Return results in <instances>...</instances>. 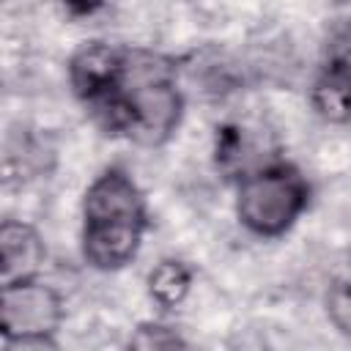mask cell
Segmentation results:
<instances>
[{"instance_id": "277c9868", "label": "cell", "mask_w": 351, "mask_h": 351, "mask_svg": "<svg viewBox=\"0 0 351 351\" xmlns=\"http://www.w3.org/2000/svg\"><path fill=\"white\" fill-rule=\"evenodd\" d=\"M66 307L60 293L38 277L3 282L0 288V335L3 340L25 335H55Z\"/></svg>"}, {"instance_id": "9c48e42d", "label": "cell", "mask_w": 351, "mask_h": 351, "mask_svg": "<svg viewBox=\"0 0 351 351\" xmlns=\"http://www.w3.org/2000/svg\"><path fill=\"white\" fill-rule=\"evenodd\" d=\"M184 346L186 340L162 321H143L134 326L129 337V348H140V351H170V348H184Z\"/></svg>"}, {"instance_id": "3957f363", "label": "cell", "mask_w": 351, "mask_h": 351, "mask_svg": "<svg viewBox=\"0 0 351 351\" xmlns=\"http://www.w3.org/2000/svg\"><path fill=\"white\" fill-rule=\"evenodd\" d=\"M310 206L307 178L288 162H266L236 184V219L258 239L285 236Z\"/></svg>"}, {"instance_id": "5bb4252c", "label": "cell", "mask_w": 351, "mask_h": 351, "mask_svg": "<svg viewBox=\"0 0 351 351\" xmlns=\"http://www.w3.org/2000/svg\"><path fill=\"white\" fill-rule=\"evenodd\" d=\"M337 3H346V0H337Z\"/></svg>"}, {"instance_id": "ba28073f", "label": "cell", "mask_w": 351, "mask_h": 351, "mask_svg": "<svg viewBox=\"0 0 351 351\" xmlns=\"http://www.w3.org/2000/svg\"><path fill=\"white\" fill-rule=\"evenodd\" d=\"M145 288L148 296L162 307V310H173L178 307L189 291H192V269L178 261V258H162L145 277Z\"/></svg>"}, {"instance_id": "5b68a950", "label": "cell", "mask_w": 351, "mask_h": 351, "mask_svg": "<svg viewBox=\"0 0 351 351\" xmlns=\"http://www.w3.org/2000/svg\"><path fill=\"white\" fill-rule=\"evenodd\" d=\"M126 52L129 49L107 44V41H88L71 55L69 82H71L74 96L88 110L115 99L123 90Z\"/></svg>"}, {"instance_id": "4fadbf2b", "label": "cell", "mask_w": 351, "mask_h": 351, "mask_svg": "<svg viewBox=\"0 0 351 351\" xmlns=\"http://www.w3.org/2000/svg\"><path fill=\"white\" fill-rule=\"evenodd\" d=\"M329 66L337 69L346 80H351V38L335 47V52H332V58H329Z\"/></svg>"}, {"instance_id": "8992f818", "label": "cell", "mask_w": 351, "mask_h": 351, "mask_svg": "<svg viewBox=\"0 0 351 351\" xmlns=\"http://www.w3.org/2000/svg\"><path fill=\"white\" fill-rule=\"evenodd\" d=\"M44 261H47L44 239L30 222L5 219L0 225V285L38 277Z\"/></svg>"}, {"instance_id": "30bf717a", "label": "cell", "mask_w": 351, "mask_h": 351, "mask_svg": "<svg viewBox=\"0 0 351 351\" xmlns=\"http://www.w3.org/2000/svg\"><path fill=\"white\" fill-rule=\"evenodd\" d=\"M324 307H326V318L329 324L351 340V280L343 277V280H335L326 291V299H324Z\"/></svg>"}, {"instance_id": "8fae6325", "label": "cell", "mask_w": 351, "mask_h": 351, "mask_svg": "<svg viewBox=\"0 0 351 351\" xmlns=\"http://www.w3.org/2000/svg\"><path fill=\"white\" fill-rule=\"evenodd\" d=\"M5 351H55L58 340L55 335H25V337H11L3 340Z\"/></svg>"}, {"instance_id": "6da1fadb", "label": "cell", "mask_w": 351, "mask_h": 351, "mask_svg": "<svg viewBox=\"0 0 351 351\" xmlns=\"http://www.w3.org/2000/svg\"><path fill=\"white\" fill-rule=\"evenodd\" d=\"M148 230V208L134 178L121 167L101 170L82 195V258L96 271L129 266Z\"/></svg>"}, {"instance_id": "7c38bea8", "label": "cell", "mask_w": 351, "mask_h": 351, "mask_svg": "<svg viewBox=\"0 0 351 351\" xmlns=\"http://www.w3.org/2000/svg\"><path fill=\"white\" fill-rule=\"evenodd\" d=\"M58 3L69 16H93L96 11L104 8L107 0H58Z\"/></svg>"}, {"instance_id": "7a4b0ae2", "label": "cell", "mask_w": 351, "mask_h": 351, "mask_svg": "<svg viewBox=\"0 0 351 351\" xmlns=\"http://www.w3.org/2000/svg\"><path fill=\"white\" fill-rule=\"evenodd\" d=\"M123 137L140 148L165 145L181 118L184 93L176 82V66L154 52L129 49L123 77Z\"/></svg>"}, {"instance_id": "52a82bcc", "label": "cell", "mask_w": 351, "mask_h": 351, "mask_svg": "<svg viewBox=\"0 0 351 351\" xmlns=\"http://www.w3.org/2000/svg\"><path fill=\"white\" fill-rule=\"evenodd\" d=\"M310 104L318 118L326 123H348L351 121V80H346L329 63L313 80Z\"/></svg>"}]
</instances>
